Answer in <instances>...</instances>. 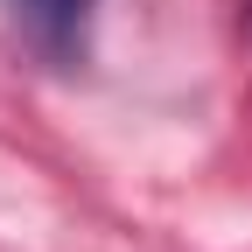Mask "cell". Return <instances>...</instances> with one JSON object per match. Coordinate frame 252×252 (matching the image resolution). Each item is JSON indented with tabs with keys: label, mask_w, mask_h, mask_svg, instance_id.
<instances>
[{
	"label": "cell",
	"mask_w": 252,
	"mask_h": 252,
	"mask_svg": "<svg viewBox=\"0 0 252 252\" xmlns=\"http://www.w3.org/2000/svg\"><path fill=\"white\" fill-rule=\"evenodd\" d=\"M7 14H14L35 42L63 49V42H77V28H84V14H91V0H7Z\"/></svg>",
	"instance_id": "cell-1"
}]
</instances>
